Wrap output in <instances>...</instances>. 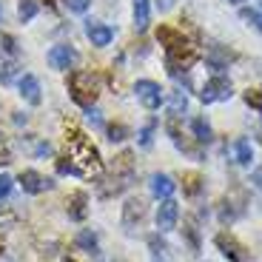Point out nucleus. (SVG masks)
Wrapping results in <instances>:
<instances>
[{"label":"nucleus","mask_w":262,"mask_h":262,"mask_svg":"<svg viewBox=\"0 0 262 262\" xmlns=\"http://www.w3.org/2000/svg\"><path fill=\"white\" fill-rule=\"evenodd\" d=\"M148 251H151V259L154 262H171V248L160 234L148 236Z\"/></svg>","instance_id":"19"},{"label":"nucleus","mask_w":262,"mask_h":262,"mask_svg":"<svg viewBox=\"0 0 262 262\" xmlns=\"http://www.w3.org/2000/svg\"><path fill=\"white\" fill-rule=\"evenodd\" d=\"M69 220H74V223H83L85 214H89V194L85 191H74L72 196H69Z\"/></svg>","instance_id":"15"},{"label":"nucleus","mask_w":262,"mask_h":262,"mask_svg":"<svg viewBox=\"0 0 262 262\" xmlns=\"http://www.w3.org/2000/svg\"><path fill=\"white\" fill-rule=\"evenodd\" d=\"M148 188L157 200H168V196H174V191H177V183H174L168 174H151Z\"/></svg>","instance_id":"14"},{"label":"nucleus","mask_w":262,"mask_h":262,"mask_svg":"<svg viewBox=\"0 0 262 262\" xmlns=\"http://www.w3.org/2000/svg\"><path fill=\"white\" fill-rule=\"evenodd\" d=\"M37 0H20V6H17V17L23 20V23H29V20L37 14Z\"/></svg>","instance_id":"26"},{"label":"nucleus","mask_w":262,"mask_h":262,"mask_svg":"<svg viewBox=\"0 0 262 262\" xmlns=\"http://www.w3.org/2000/svg\"><path fill=\"white\" fill-rule=\"evenodd\" d=\"M9 163H12V154L6 148H0V165H9Z\"/></svg>","instance_id":"39"},{"label":"nucleus","mask_w":262,"mask_h":262,"mask_svg":"<svg viewBox=\"0 0 262 262\" xmlns=\"http://www.w3.org/2000/svg\"><path fill=\"white\" fill-rule=\"evenodd\" d=\"M251 183H254V188L262 191V165H259V168H254V174H251Z\"/></svg>","instance_id":"38"},{"label":"nucleus","mask_w":262,"mask_h":262,"mask_svg":"<svg viewBox=\"0 0 262 262\" xmlns=\"http://www.w3.org/2000/svg\"><path fill=\"white\" fill-rule=\"evenodd\" d=\"M0 43H3V52H6V54H12V57L20 52V49H17V40H14L12 34H3V37H0Z\"/></svg>","instance_id":"34"},{"label":"nucleus","mask_w":262,"mask_h":262,"mask_svg":"<svg viewBox=\"0 0 262 262\" xmlns=\"http://www.w3.org/2000/svg\"><path fill=\"white\" fill-rule=\"evenodd\" d=\"M231 57H234V54H231L228 49H223V46H211V49H208V54H205V63H208L211 69H214V72H223V69H228Z\"/></svg>","instance_id":"17"},{"label":"nucleus","mask_w":262,"mask_h":262,"mask_svg":"<svg viewBox=\"0 0 262 262\" xmlns=\"http://www.w3.org/2000/svg\"><path fill=\"white\" fill-rule=\"evenodd\" d=\"M145 214H148V208H145V203L140 200V196H131L128 203L123 205V225L125 228H134V225H143Z\"/></svg>","instance_id":"11"},{"label":"nucleus","mask_w":262,"mask_h":262,"mask_svg":"<svg viewBox=\"0 0 262 262\" xmlns=\"http://www.w3.org/2000/svg\"><path fill=\"white\" fill-rule=\"evenodd\" d=\"M183 191L188 196H200L205 191V180L200 174H194V171H188V174H183Z\"/></svg>","instance_id":"21"},{"label":"nucleus","mask_w":262,"mask_h":262,"mask_svg":"<svg viewBox=\"0 0 262 262\" xmlns=\"http://www.w3.org/2000/svg\"><path fill=\"white\" fill-rule=\"evenodd\" d=\"M85 37L92 40V46L105 49L114 40V29L105 26V23H97V20H89V23H85Z\"/></svg>","instance_id":"12"},{"label":"nucleus","mask_w":262,"mask_h":262,"mask_svg":"<svg viewBox=\"0 0 262 262\" xmlns=\"http://www.w3.org/2000/svg\"><path fill=\"white\" fill-rule=\"evenodd\" d=\"M137 180V168H134V160H131V151H123L117 160H114V168H112V177L105 180V185H100V196L108 200V196H117L123 194L125 188H131Z\"/></svg>","instance_id":"3"},{"label":"nucleus","mask_w":262,"mask_h":262,"mask_svg":"<svg viewBox=\"0 0 262 262\" xmlns=\"http://www.w3.org/2000/svg\"><path fill=\"white\" fill-rule=\"evenodd\" d=\"M69 94H72V100L77 105H83V108H92L94 100H97L100 94V80L97 74L85 72V69H77V72L69 74Z\"/></svg>","instance_id":"4"},{"label":"nucleus","mask_w":262,"mask_h":262,"mask_svg":"<svg viewBox=\"0 0 262 262\" xmlns=\"http://www.w3.org/2000/svg\"><path fill=\"white\" fill-rule=\"evenodd\" d=\"M0 254H3V243H0Z\"/></svg>","instance_id":"42"},{"label":"nucleus","mask_w":262,"mask_h":262,"mask_svg":"<svg viewBox=\"0 0 262 262\" xmlns=\"http://www.w3.org/2000/svg\"><path fill=\"white\" fill-rule=\"evenodd\" d=\"M66 148H69V160L74 163L80 177H94L103 171V160H100V151L94 148V143L85 137L83 131H77L74 125L66 128Z\"/></svg>","instance_id":"2"},{"label":"nucleus","mask_w":262,"mask_h":262,"mask_svg":"<svg viewBox=\"0 0 262 262\" xmlns=\"http://www.w3.org/2000/svg\"><path fill=\"white\" fill-rule=\"evenodd\" d=\"M17 183H20V188L26 191V194H40V191L54 188V183H52V180H49V177H43V174H40V171H34V168L20 171Z\"/></svg>","instance_id":"10"},{"label":"nucleus","mask_w":262,"mask_h":262,"mask_svg":"<svg viewBox=\"0 0 262 262\" xmlns=\"http://www.w3.org/2000/svg\"><path fill=\"white\" fill-rule=\"evenodd\" d=\"M77 57H80L77 49L69 46V43H57V46H52V49H49V54H46L49 66L57 69V72H69V69L77 63Z\"/></svg>","instance_id":"8"},{"label":"nucleus","mask_w":262,"mask_h":262,"mask_svg":"<svg viewBox=\"0 0 262 262\" xmlns=\"http://www.w3.org/2000/svg\"><path fill=\"white\" fill-rule=\"evenodd\" d=\"M85 117H89V123H92L94 128H100V125H103V117H100L97 108H85Z\"/></svg>","instance_id":"35"},{"label":"nucleus","mask_w":262,"mask_h":262,"mask_svg":"<svg viewBox=\"0 0 262 262\" xmlns=\"http://www.w3.org/2000/svg\"><path fill=\"white\" fill-rule=\"evenodd\" d=\"M157 40H160V46L165 49V66H168L171 77H180V72H188L191 66L196 63V49L183 37L180 29L160 26L157 29Z\"/></svg>","instance_id":"1"},{"label":"nucleus","mask_w":262,"mask_h":262,"mask_svg":"<svg viewBox=\"0 0 262 262\" xmlns=\"http://www.w3.org/2000/svg\"><path fill=\"white\" fill-rule=\"evenodd\" d=\"M125 137H128V128H125L123 123H112V125H108V140H112V143H123Z\"/></svg>","instance_id":"30"},{"label":"nucleus","mask_w":262,"mask_h":262,"mask_svg":"<svg viewBox=\"0 0 262 262\" xmlns=\"http://www.w3.org/2000/svg\"><path fill=\"white\" fill-rule=\"evenodd\" d=\"M12 185H14V180L9 177V174H0V203L12 194Z\"/></svg>","instance_id":"33"},{"label":"nucleus","mask_w":262,"mask_h":262,"mask_svg":"<svg viewBox=\"0 0 262 262\" xmlns=\"http://www.w3.org/2000/svg\"><path fill=\"white\" fill-rule=\"evenodd\" d=\"M134 94H137V100L143 103V108H148V112H157L165 100L160 83H154V80H137V83H134Z\"/></svg>","instance_id":"7"},{"label":"nucleus","mask_w":262,"mask_h":262,"mask_svg":"<svg viewBox=\"0 0 262 262\" xmlns=\"http://www.w3.org/2000/svg\"><path fill=\"white\" fill-rule=\"evenodd\" d=\"M74 245H77V248L83 251V254L100 256V239H97V234H94L92 228L80 231V234H77V239H74Z\"/></svg>","instance_id":"18"},{"label":"nucleus","mask_w":262,"mask_h":262,"mask_svg":"<svg viewBox=\"0 0 262 262\" xmlns=\"http://www.w3.org/2000/svg\"><path fill=\"white\" fill-rule=\"evenodd\" d=\"M151 26V3L148 0H134V29L145 32Z\"/></svg>","instance_id":"20"},{"label":"nucleus","mask_w":262,"mask_h":262,"mask_svg":"<svg viewBox=\"0 0 262 262\" xmlns=\"http://www.w3.org/2000/svg\"><path fill=\"white\" fill-rule=\"evenodd\" d=\"M154 131H157V123H148V125H143V128H140L137 143L143 145V148H151V143H154Z\"/></svg>","instance_id":"27"},{"label":"nucleus","mask_w":262,"mask_h":262,"mask_svg":"<svg viewBox=\"0 0 262 262\" xmlns=\"http://www.w3.org/2000/svg\"><path fill=\"white\" fill-rule=\"evenodd\" d=\"M214 245L223 251V256H225L228 262H248V259H251V254L245 251V245L239 243L234 234H228V231L216 234V236H214Z\"/></svg>","instance_id":"5"},{"label":"nucleus","mask_w":262,"mask_h":262,"mask_svg":"<svg viewBox=\"0 0 262 262\" xmlns=\"http://www.w3.org/2000/svg\"><path fill=\"white\" fill-rule=\"evenodd\" d=\"M168 108H171V117L185 114V108H188V97H185V92L174 89V92H171V97H168Z\"/></svg>","instance_id":"22"},{"label":"nucleus","mask_w":262,"mask_h":262,"mask_svg":"<svg viewBox=\"0 0 262 262\" xmlns=\"http://www.w3.org/2000/svg\"><path fill=\"white\" fill-rule=\"evenodd\" d=\"M234 157H236V163H239V165H251V160H254V148H251L248 140L239 137L234 143Z\"/></svg>","instance_id":"23"},{"label":"nucleus","mask_w":262,"mask_h":262,"mask_svg":"<svg viewBox=\"0 0 262 262\" xmlns=\"http://www.w3.org/2000/svg\"><path fill=\"white\" fill-rule=\"evenodd\" d=\"M183 236L188 239V248H191V254H196V251H200V231H196L194 220H188V223H185V228H183Z\"/></svg>","instance_id":"25"},{"label":"nucleus","mask_w":262,"mask_h":262,"mask_svg":"<svg viewBox=\"0 0 262 262\" xmlns=\"http://www.w3.org/2000/svg\"><path fill=\"white\" fill-rule=\"evenodd\" d=\"M231 94H234V85H231L228 77H223V74H214V77L208 80V83L203 85V92H200V100H203L205 105L208 103H220V100H228Z\"/></svg>","instance_id":"6"},{"label":"nucleus","mask_w":262,"mask_h":262,"mask_svg":"<svg viewBox=\"0 0 262 262\" xmlns=\"http://www.w3.org/2000/svg\"><path fill=\"white\" fill-rule=\"evenodd\" d=\"M49 154H52V145H49V143H43V140H40V143L34 145V157H49Z\"/></svg>","instance_id":"37"},{"label":"nucleus","mask_w":262,"mask_h":262,"mask_svg":"<svg viewBox=\"0 0 262 262\" xmlns=\"http://www.w3.org/2000/svg\"><path fill=\"white\" fill-rule=\"evenodd\" d=\"M259 6H262V0H259Z\"/></svg>","instance_id":"44"},{"label":"nucleus","mask_w":262,"mask_h":262,"mask_svg":"<svg viewBox=\"0 0 262 262\" xmlns=\"http://www.w3.org/2000/svg\"><path fill=\"white\" fill-rule=\"evenodd\" d=\"M14 74H17V66H14L12 60H0V83H3V85L12 83Z\"/></svg>","instance_id":"28"},{"label":"nucleus","mask_w":262,"mask_h":262,"mask_svg":"<svg viewBox=\"0 0 262 262\" xmlns=\"http://www.w3.org/2000/svg\"><path fill=\"white\" fill-rule=\"evenodd\" d=\"M157 6L163 9V12H168V9L174 6V0H157Z\"/></svg>","instance_id":"40"},{"label":"nucleus","mask_w":262,"mask_h":262,"mask_svg":"<svg viewBox=\"0 0 262 262\" xmlns=\"http://www.w3.org/2000/svg\"><path fill=\"white\" fill-rule=\"evenodd\" d=\"M177 220H180V203L177 200H174V196L160 200V205H157V228H160V234L174 231L177 228Z\"/></svg>","instance_id":"9"},{"label":"nucleus","mask_w":262,"mask_h":262,"mask_svg":"<svg viewBox=\"0 0 262 262\" xmlns=\"http://www.w3.org/2000/svg\"><path fill=\"white\" fill-rule=\"evenodd\" d=\"M0 14H3V9H0Z\"/></svg>","instance_id":"43"},{"label":"nucleus","mask_w":262,"mask_h":262,"mask_svg":"<svg viewBox=\"0 0 262 262\" xmlns=\"http://www.w3.org/2000/svg\"><path fill=\"white\" fill-rule=\"evenodd\" d=\"M245 103H248L254 112H262V92H254V89H248V92H245Z\"/></svg>","instance_id":"32"},{"label":"nucleus","mask_w":262,"mask_h":262,"mask_svg":"<svg viewBox=\"0 0 262 262\" xmlns=\"http://www.w3.org/2000/svg\"><path fill=\"white\" fill-rule=\"evenodd\" d=\"M228 3H236V6H243V3H245V0H228Z\"/></svg>","instance_id":"41"},{"label":"nucleus","mask_w":262,"mask_h":262,"mask_svg":"<svg viewBox=\"0 0 262 262\" xmlns=\"http://www.w3.org/2000/svg\"><path fill=\"white\" fill-rule=\"evenodd\" d=\"M57 171H60V174H77V168H74V163H72L69 157L57 163Z\"/></svg>","instance_id":"36"},{"label":"nucleus","mask_w":262,"mask_h":262,"mask_svg":"<svg viewBox=\"0 0 262 262\" xmlns=\"http://www.w3.org/2000/svg\"><path fill=\"white\" fill-rule=\"evenodd\" d=\"M243 20H245V23H251V26L262 34V12H259V9H243Z\"/></svg>","instance_id":"29"},{"label":"nucleus","mask_w":262,"mask_h":262,"mask_svg":"<svg viewBox=\"0 0 262 262\" xmlns=\"http://www.w3.org/2000/svg\"><path fill=\"white\" fill-rule=\"evenodd\" d=\"M17 89H20V97L26 100V103H32V105L40 103V80L34 74H23L17 80Z\"/></svg>","instance_id":"16"},{"label":"nucleus","mask_w":262,"mask_h":262,"mask_svg":"<svg viewBox=\"0 0 262 262\" xmlns=\"http://www.w3.org/2000/svg\"><path fill=\"white\" fill-rule=\"evenodd\" d=\"M245 200H234V196H225L223 203H220V211H216V216H220V223L223 225H231L236 223L239 216L245 214Z\"/></svg>","instance_id":"13"},{"label":"nucleus","mask_w":262,"mask_h":262,"mask_svg":"<svg viewBox=\"0 0 262 262\" xmlns=\"http://www.w3.org/2000/svg\"><path fill=\"white\" fill-rule=\"evenodd\" d=\"M191 131H194V140H196V143H211V137H214V131H211V125L205 123L203 117L191 120Z\"/></svg>","instance_id":"24"},{"label":"nucleus","mask_w":262,"mask_h":262,"mask_svg":"<svg viewBox=\"0 0 262 262\" xmlns=\"http://www.w3.org/2000/svg\"><path fill=\"white\" fill-rule=\"evenodd\" d=\"M63 3H66V9H69V12H74V14L89 12V6H92V0H63Z\"/></svg>","instance_id":"31"}]
</instances>
